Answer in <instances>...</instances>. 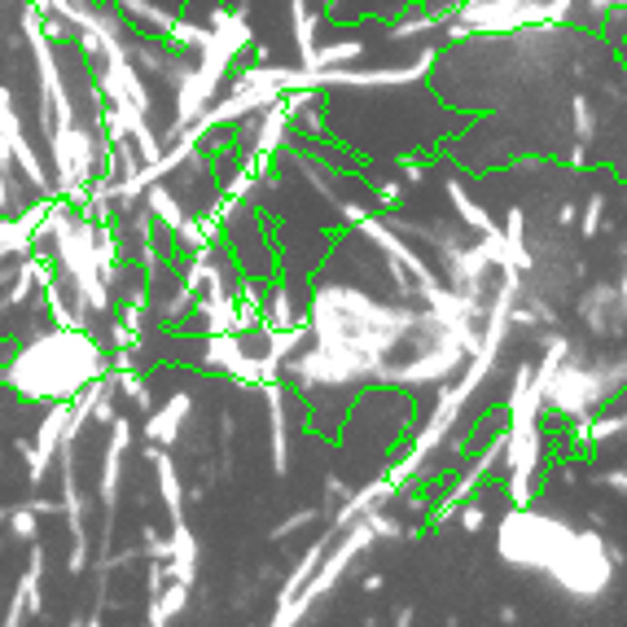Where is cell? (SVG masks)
Wrapping results in <instances>:
<instances>
[{"label":"cell","instance_id":"obj_9","mask_svg":"<svg viewBox=\"0 0 627 627\" xmlns=\"http://www.w3.org/2000/svg\"><path fill=\"white\" fill-rule=\"evenodd\" d=\"M325 14H312V5L307 0H290V23H294V40H299V53H303V66L312 62V53H316V26H321Z\"/></svg>","mask_w":627,"mask_h":627},{"label":"cell","instance_id":"obj_17","mask_svg":"<svg viewBox=\"0 0 627 627\" xmlns=\"http://www.w3.org/2000/svg\"><path fill=\"white\" fill-rule=\"evenodd\" d=\"M382 583H386V579H382V575H364V583H360V588H364V592H377Z\"/></svg>","mask_w":627,"mask_h":627},{"label":"cell","instance_id":"obj_2","mask_svg":"<svg viewBox=\"0 0 627 627\" xmlns=\"http://www.w3.org/2000/svg\"><path fill=\"white\" fill-rule=\"evenodd\" d=\"M575 540V527L562 522L557 513L531 509V504H513L501 518L496 531V552L501 562L518 566V571H549L552 557Z\"/></svg>","mask_w":627,"mask_h":627},{"label":"cell","instance_id":"obj_5","mask_svg":"<svg viewBox=\"0 0 627 627\" xmlns=\"http://www.w3.org/2000/svg\"><path fill=\"white\" fill-rule=\"evenodd\" d=\"M189 413H194V400L176 391V395H167L163 403H154L150 413H145V443H163V448H176L180 434H184V422H189Z\"/></svg>","mask_w":627,"mask_h":627},{"label":"cell","instance_id":"obj_15","mask_svg":"<svg viewBox=\"0 0 627 627\" xmlns=\"http://www.w3.org/2000/svg\"><path fill=\"white\" fill-rule=\"evenodd\" d=\"M602 220H605V194L602 189H597V194H592V198H588V211H583V237H597V233H602Z\"/></svg>","mask_w":627,"mask_h":627},{"label":"cell","instance_id":"obj_6","mask_svg":"<svg viewBox=\"0 0 627 627\" xmlns=\"http://www.w3.org/2000/svg\"><path fill=\"white\" fill-rule=\"evenodd\" d=\"M198 535L184 527V518L172 522V535H167V552H163V566L172 579H184V583H198Z\"/></svg>","mask_w":627,"mask_h":627},{"label":"cell","instance_id":"obj_7","mask_svg":"<svg viewBox=\"0 0 627 627\" xmlns=\"http://www.w3.org/2000/svg\"><path fill=\"white\" fill-rule=\"evenodd\" d=\"M145 461L154 465V483H158V492H163V501H167L172 522H180V518H184V487H180L172 448H163V443H145Z\"/></svg>","mask_w":627,"mask_h":627},{"label":"cell","instance_id":"obj_12","mask_svg":"<svg viewBox=\"0 0 627 627\" xmlns=\"http://www.w3.org/2000/svg\"><path fill=\"white\" fill-rule=\"evenodd\" d=\"M452 518L461 522V531H465V535H478V531L487 527V504L474 501V496H465V501L456 504V513H452Z\"/></svg>","mask_w":627,"mask_h":627},{"label":"cell","instance_id":"obj_4","mask_svg":"<svg viewBox=\"0 0 627 627\" xmlns=\"http://www.w3.org/2000/svg\"><path fill=\"white\" fill-rule=\"evenodd\" d=\"M40 610H45V549L31 540V552H26V571L18 575V588H14V597H9V614H5V623H31V619H40Z\"/></svg>","mask_w":627,"mask_h":627},{"label":"cell","instance_id":"obj_16","mask_svg":"<svg viewBox=\"0 0 627 627\" xmlns=\"http://www.w3.org/2000/svg\"><path fill=\"white\" fill-rule=\"evenodd\" d=\"M602 483H605V487H614V492H623V496H627V470H605V474H602Z\"/></svg>","mask_w":627,"mask_h":627},{"label":"cell","instance_id":"obj_13","mask_svg":"<svg viewBox=\"0 0 627 627\" xmlns=\"http://www.w3.org/2000/svg\"><path fill=\"white\" fill-rule=\"evenodd\" d=\"M443 18H448V9H443V14H417V18H408V23L391 26V40H413L417 31H430V26H439Z\"/></svg>","mask_w":627,"mask_h":627},{"label":"cell","instance_id":"obj_1","mask_svg":"<svg viewBox=\"0 0 627 627\" xmlns=\"http://www.w3.org/2000/svg\"><path fill=\"white\" fill-rule=\"evenodd\" d=\"M105 369H110L105 347L93 333L49 325L40 329L35 338H23L14 347V360L5 364L0 382L9 386V395L45 403V400H71L79 386H88Z\"/></svg>","mask_w":627,"mask_h":627},{"label":"cell","instance_id":"obj_14","mask_svg":"<svg viewBox=\"0 0 627 627\" xmlns=\"http://www.w3.org/2000/svg\"><path fill=\"white\" fill-rule=\"evenodd\" d=\"M316 518H321V509H316V504H307V509H299V513H285V518L273 527V540H285V535L303 531L307 522H316Z\"/></svg>","mask_w":627,"mask_h":627},{"label":"cell","instance_id":"obj_10","mask_svg":"<svg viewBox=\"0 0 627 627\" xmlns=\"http://www.w3.org/2000/svg\"><path fill=\"white\" fill-rule=\"evenodd\" d=\"M448 198H452V206H456V215L474 228L478 237H496V233H501V224H496V220H492V215H487V211H483L461 184H448Z\"/></svg>","mask_w":627,"mask_h":627},{"label":"cell","instance_id":"obj_11","mask_svg":"<svg viewBox=\"0 0 627 627\" xmlns=\"http://www.w3.org/2000/svg\"><path fill=\"white\" fill-rule=\"evenodd\" d=\"M5 527H9L14 540L31 544V540L40 535V513H35L31 504H14V509H5Z\"/></svg>","mask_w":627,"mask_h":627},{"label":"cell","instance_id":"obj_3","mask_svg":"<svg viewBox=\"0 0 627 627\" xmlns=\"http://www.w3.org/2000/svg\"><path fill=\"white\" fill-rule=\"evenodd\" d=\"M549 575L571 602H597L614 579L610 540L597 535V531H575V540L552 557Z\"/></svg>","mask_w":627,"mask_h":627},{"label":"cell","instance_id":"obj_8","mask_svg":"<svg viewBox=\"0 0 627 627\" xmlns=\"http://www.w3.org/2000/svg\"><path fill=\"white\" fill-rule=\"evenodd\" d=\"M189 602H194V583H184V579H163V583L150 592V623L154 627L176 623L180 614L189 610Z\"/></svg>","mask_w":627,"mask_h":627}]
</instances>
